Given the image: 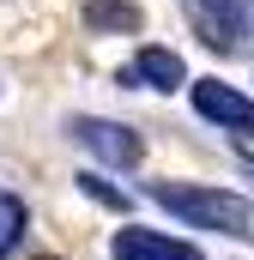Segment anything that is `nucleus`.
Listing matches in <instances>:
<instances>
[{"label":"nucleus","mask_w":254,"mask_h":260,"mask_svg":"<svg viewBox=\"0 0 254 260\" xmlns=\"http://www.w3.org/2000/svg\"><path fill=\"white\" fill-rule=\"evenodd\" d=\"M194 109L206 115V121H218V127L230 133H254V97H242L236 85H218V79H194L188 85Z\"/></svg>","instance_id":"4"},{"label":"nucleus","mask_w":254,"mask_h":260,"mask_svg":"<svg viewBox=\"0 0 254 260\" xmlns=\"http://www.w3.org/2000/svg\"><path fill=\"white\" fill-rule=\"evenodd\" d=\"M85 24L91 30H139V6L133 0H85Z\"/></svg>","instance_id":"7"},{"label":"nucleus","mask_w":254,"mask_h":260,"mask_svg":"<svg viewBox=\"0 0 254 260\" xmlns=\"http://www.w3.org/2000/svg\"><path fill=\"white\" fill-rule=\"evenodd\" d=\"M212 49H236L254 37V0H188Z\"/></svg>","instance_id":"3"},{"label":"nucleus","mask_w":254,"mask_h":260,"mask_svg":"<svg viewBox=\"0 0 254 260\" xmlns=\"http://www.w3.org/2000/svg\"><path fill=\"white\" fill-rule=\"evenodd\" d=\"M24 224H30V218H24V200H18V194H0V260L24 242Z\"/></svg>","instance_id":"8"},{"label":"nucleus","mask_w":254,"mask_h":260,"mask_svg":"<svg viewBox=\"0 0 254 260\" xmlns=\"http://www.w3.org/2000/svg\"><path fill=\"white\" fill-rule=\"evenodd\" d=\"M236 151H242V164H254V139H236Z\"/></svg>","instance_id":"9"},{"label":"nucleus","mask_w":254,"mask_h":260,"mask_svg":"<svg viewBox=\"0 0 254 260\" xmlns=\"http://www.w3.org/2000/svg\"><path fill=\"white\" fill-rule=\"evenodd\" d=\"M121 85H133V91H176V85H188V67H182L176 49L145 43L133 55V67H121Z\"/></svg>","instance_id":"5"},{"label":"nucleus","mask_w":254,"mask_h":260,"mask_svg":"<svg viewBox=\"0 0 254 260\" xmlns=\"http://www.w3.org/2000/svg\"><path fill=\"white\" fill-rule=\"evenodd\" d=\"M109 260H200V248L182 242V236H164V230H139V224H127V230H115Z\"/></svg>","instance_id":"6"},{"label":"nucleus","mask_w":254,"mask_h":260,"mask_svg":"<svg viewBox=\"0 0 254 260\" xmlns=\"http://www.w3.org/2000/svg\"><path fill=\"white\" fill-rule=\"evenodd\" d=\"M37 260H55V254H37Z\"/></svg>","instance_id":"10"},{"label":"nucleus","mask_w":254,"mask_h":260,"mask_svg":"<svg viewBox=\"0 0 254 260\" xmlns=\"http://www.w3.org/2000/svg\"><path fill=\"white\" fill-rule=\"evenodd\" d=\"M151 200L164 212H176L182 224H194V230L254 242V200L248 194H230V188H212V182H151Z\"/></svg>","instance_id":"1"},{"label":"nucleus","mask_w":254,"mask_h":260,"mask_svg":"<svg viewBox=\"0 0 254 260\" xmlns=\"http://www.w3.org/2000/svg\"><path fill=\"white\" fill-rule=\"evenodd\" d=\"M67 133H73L85 151H97L103 164H115V170H133V164L145 157V139L133 127H121V121H103V115H73Z\"/></svg>","instance_id":"2"}]
</instances>
